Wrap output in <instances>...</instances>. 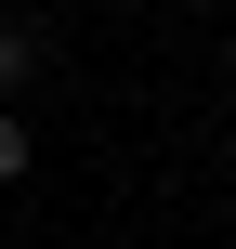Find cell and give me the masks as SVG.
<instances>
[{"label":"cell","instance_id":"6da1fadb","mask_svg":"<svg viewBox=\"0 0 236 249\" xmlns=\"http://www.w3.org/2000/svg\"><path fill=\"white\" fill-rule=\"evenodd\" d=\"M26 79H39V26H26V13H0V105H13Z\"/></svg>","mask_w":236,"mask_h":249},{"label":"cell","instance_id":"7a4b0ae2","mask_svg":"<svg viewBox=\"0 0 236 249\" xmlns=\"http://www.w3.org/2000/svg\"><path fill=\"white\" fill-rule=\"evenodd\" d=\"M26 158H39V144H26V118L0 105V184H26Z\"/></svg>","mask_w":236,"mask_h":249},{"label":"cell","instance_id":"3957f363","mask_svg":"<svg viewBox=\"0 0 236 249\" xmlns=\"http://www.w3.org/2000/svg\"><path fill=\"white\" fill-rule=\"evenodd\" d=\"M223 92H236V39H223Z\"/></svg>","mask_w":236,"mask_h":249}]
</instances>
